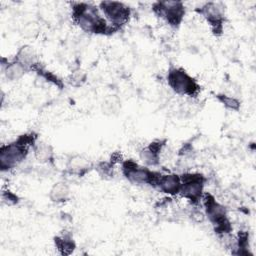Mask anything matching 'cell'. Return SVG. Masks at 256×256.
<instances>
[{
  "label": "cell",
  "instance_id": "6da1fadb",
  "mask_svg": "<svg viewBox=\"0 0 256 256\" xmlns=\"http://www.w3.org/2000/svg\"><path fill=\"white\" fill-rule=\"evenodd\" d=\"M74 22L85 32L93 34L114 33L115 30L104 18L98 7L87 2H73L71 4Z\"/></svg>",
  "mask_w": 256,
  "mask_h": 256
},
{
  "label": "cell",
  "instance_id": "7a4b0ae2",
  "mask_svg": "<svg viewBox=\"0 0 256 256\" xmlns=\"http://www.w3.org/2000/svg\"><path fill=\"white\" fill-rule=\"evenodd\" d=\"M37 141L34 133L19 136L15 141L2 145L0 148V168L2 172L17 167L28 155L29 148Z\"/></svg>",
  "mask_w": 256,
  "mask_h": 256
},
{
  "label": "cell",
  "instance_id": "3957f363",
  "mask_svg": "<svg viewBox=\"0 0 256 256\" xmlns=\"http://www.w3.org/2000/svg\"><path fill=\"white\" fill-rule=\"evenodd\" d=\"M201 200L203 201L205 215L215 227V232L222 235L228 234L231 231V225L226 208L210 193H204Z\"/></svg>",
  "mask_w": 256,
  "mask_h": 256
},
{
  "label": "cell",
  "instance_id": "277c9868",
  "mask_svg": "<svg viewBox=\"0 0 256 256\" xmlns=\"http://www.w3.org/2000/svg\"><path fill=\"white\" fill-rule=\"evenodd\" d=\"M167 82L170 88L179 95L195 97L200 90L196 80L182 68H170L167 73Z\"/></svg>",
  "mask_w": 256,
  "mask_h": 256
},
{
  "label": "cell",
  "instance_id": "5b68a950",
  "mask_svg": "<svg viewBox=\"0 0 256 256\" xmlns=\"http://www.w3.org/2000/svg\"><path fill=\"white\" fill-rule=\"evenodd\" d=\"M122 173L124 177L131 183L136 185H151L156 187L158 179L161 175L159 172L150 170L147 167L140 166L132 159L122 162Z\"/></svg>",
  "mask_w": 256,
  "mask_h": 256
},
{
  "label": "cell",
  "instance_id": "8992f818",
  "mask_svg": "<svg viewBox=\"0 0 256 256\" xmlns=\"http://www.w3.org/2000/svg\"><path fill=\"white\" fill-rule=\"evenodd\" d=\"M99 10L115 30H119L128 23L131 17V9L128 5L118 1H102L99 3Z\"/></svg>",
  "mask_w": 256,
  "mask_h": 256
},
{
  "label": "cell",
  "instance_id": "52a82bcc",
  "mask_svg": "<svg viewBox=\"0 0 256 256\" xmlns=\"http://www.w3.org/2000/svg\"><path fill=\"white\" fill-rule=\"evenodd\" d=\"M181 188L179 194L192 204H198L203 196L205 177L200 173L186 172L180 175Z\"/></svg>",
  "mask_w": 256,
  "mask_h": 256
},
{
  "label": "cell",
  "instance_id": "ba28073f",
  "mask_svg": "<svg viewBox=\"0 0 256 256\" xmlns=\"http://www.w3.org/2000/svg\"><path fill=\"white\" fill-rule=\"evenodd\" d=\"M153 11L166 23L177 28L185 15V6L181 1H158L153 4Z\"/></svg>",
  "mask_w": 256,
  "mask_h": 256
},
{
  "label": "cell",
  "instance_id": "9c48e42d",
  "mask_svg": "<svg viewBox=\"0 0 256 256\" xmlns=\"http://www.w3.org/2000/svg\"><path fill=\"white\" fill-rule=\"evenodd\" d=\"M196 11L204 17L215 35L222 34L225 20V10L222 3L206 2L200 7H197Z\"/></svg>",
  "mask_w": 256,
  "mask_h": 256
},
{
  "label": "cell",
  "instance_id": "30bf717a",
  "mask_svg": "<svg viewBox=\"0 0 256 256\" xmlns=\"http://www.w3.org/2000/svg\"><path fill=\"white\" fill-rule=\"evenodd\" d=\"M165 145V140H154L140 152V159L147 166H156L160 162V153Z\"/></svg>",
  "mask_w": 256,
  "mask_h": 256
},
{
  "label": "cell",
  "instance_id": "8fae6325",
  "mask_svg": "<svg viewBox=\"0 0 256 256\" xmlns=\"http://www.w3.org/2000/svg\"><path fill=\"white\" fill-rule=\"evenodd\" d=\"M156 188L171 196L179 194L181 188L180 175L174 173L161 174L158 179Z\"/></svg>",
  "mask_w": 256,
  "mask_h": 256
},
{
  "label": "cell",
  "instance_id": "7c38bea8",
  "mask_svg": "<svg viewBox=\"0 0 256 256\" xmlns=\"http://www.w3.org/2000/svg\"><path fill=\"white\" fill-rule=\"evenodd\" d=\"M3 65H5L3 73L9 81L19 80L29 70L25 65H23L22 63H20L17 60L7 62V64H3Z\"/></svg>",
  "mask_w": 256,
  "mask_h": 256
},
{
  "label": "cell",
  "instance_id": "4fadbf2b",
  "mask_svg": "<svg viewBox=\"0 0 256 256\" xmlns=\"http://www.w3.org/2000/svg\"><path fill=\"white\" fill-rule=\"evenodd\" d=\"M35 158L41 163H48L54 160L53 148L50 144L44 141H36L32 147Z\"/></svg>",
  "mask_w": 256,
  "mask_h": 256
},
{
  "label": "cell",
  "instance_id": "5bb4252c",
  "mask_svg": "<svg viewBox=\"0 0 256 256\" xmlns=\"http://www.w3.org/2000/svg\"><path fill=\"white\" fill-rule=\"evenodd\" d=\"M15 60L19 61L23 65H25L28 69H32L33 66L37 64L36 61V53L30 46H22L17 54L15 55Z\"/></svg>",
  "mask_w": 256,
  "mask_h": 256
},
{
  "label": "cell",
  "instance_id": "9a60e30c",
  "mask_svg": "<svg viewBox=\"0 0 256 256\" xmlns=\"http://www.w3.org/2000/svg\"><path fill=\"white\" fill-rule=\"evenodd\" d=\"M69 195H70L69 186L63 181H59L55 183L49 192V197L51 201L56 203L66 201L69 198Z\"/></svg>",
  "mask_w": 256,
  "mask_h": 256
},
{
  "label": "cell",
  "instance_id": "2e32d148",
  "mask_svg": "<svg viewBox=\"0 0 256 256\" xmlns=\"http://www.w3.org/2000/svg\"><path fill=\"white\" fill-rule=\"evenodd\" d=\"M55 245L62 254H70L75 248V243L69 235L55 237Z\"/></svg>",
  "mask_w": 256,
  "mask_h": 256
},
{
  "label": "cell",
  "instance_id": "e0dca14e",
  "mask_svg": "<svg viewBox=\"0 0 256 256\" xmlns=\"http://www.w3.org/2000/svg\"><path fill=\"white\" fill-rule=\"evenodd\" d=\"M88 166H89L88 161L81 156H75V157L71 158L67 164L68 169L78 175H81L85 171H87Z\"/></svg>",
  "mask_w": 256,
  "mask_h": 256
},
{
  "label": "cell",
  "instance_id": "ac0fdd59",
  "mask_svg": "<svg viewBox=\"0 0 256 256\" xmlns=\"http://www.w3.org/2000/svg\"><path fill=\"white\" fill-rule=\"evenodd\" d=\"M120 108H121L120 100L114 95L107 97L103 102V111L105 114H108V115L117 114Z\"/></svg>",
  "mask_w": 256,
  "mask_h": 256
},
{
  "label": "cell",
  "instance_id": "d6986e66",
  "mask_svg": "<svg viewBox=\"0 0 256 256\" xmlns=\"http://www.w3.org/2000/svg\"><path fill=\"white\" fill-rule=\"evenodd\" d=\"M216 97L227 109L237 111L240 108V102L232 96H228L225 94H218Z\"/></svg>",
  "mask_w": 256,
  "mask_h": 256
},
{
  "label": "cell",
  "instance_id": "ffe728a7",
  "mask_svg": "<svg viewBox=\"0 0 256 256\" xmlns=\"http://www.w3.org/2000/svg\"><path fill=\"white\" fill-rule=\"evenodd\" d=\"M97 171L102 177H111L113 175V161L99 163L97 166Z\"/></svg>",
  "mask_w": 256,
  "mask_h": 256
},
{
  "label": "cell",
  "instance_id": "44dd1931",
  "mask_svg": "<svg viewBox=\"0 0 256 256\" xmlns=\"http://www.w3.org/2000/svg\"><path fill=\"white\" fill-rule=\"evenodd\" d=\"M18 196L15 195L10 190H3L2 191V202L6 205H14L18 202Z\"/></svg>",
  "mask_w": 256,
  "mask_h": 256
},
{
  "label": "cell",
  "instance_id": "7402d4cb",
  "mask_svg": "<svg viewBox=\"0 0 256 256\" xmlns=\"http://www.w3.org/2000/svg\"><path fill=\"white\" fill-rule=\"evenodd\" d=\"M72 80H73V83L76 85V82H77V85H80L82 82L85 81V75L82 74L81 72L80 73H76L72 76Z\"/></svg>",
  "mask_w": 256,
  "mask_h": 256
}]
</instances>
